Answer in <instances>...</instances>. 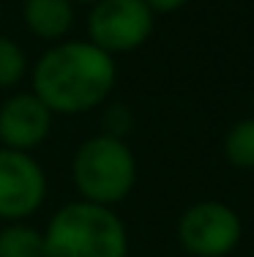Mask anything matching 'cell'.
I'll return each mask as SVG.
<instances>
[{"label": "cell", "mask_w": 254, "mask_h": 257, "mask_svg": "<svg viewBox=\"0 0 254 257\" xmlns=\"http://www.w3.org/2000/svg\"><path fill=\"white\" fill-rule=\"evenodd\" d=\"M0 17H3V0H0Z\"/></svg>", "instance_id": "15"}, {"label": "cell", "mask_w": 254, "mask_h": 257, "mask_svg": "<svg viewBox=\"0 0 254 257\" xmlns=\"http://www.w3.org/2000/svg\"><path fill=\"white\" fill-rule=\"evenodd\" d=\"M251 107H254V93H251Z\"/></svg>", "instance_id": "16"}, {"label": "cell", "mask_w": 254, "mask_h": 257, "mask_svg": "<svg viewBox=\"0 0 254 257\" xmlns=\"http://www.w3.org/2000/svg\"><path fill=\"white\" fill-rule=\"evenodd\" d=\"M55 115L33 90H11L0 101V145L11 151H36L52 134Z\"/></svg>", "instance_id": "7"}, {"label": "cell", "mask_w": 254, "mask_h": 257, "mask_svg": "<svg viewBox=\"0 0 254 257\" xmlns=\"http://www.w3.org/2000/svg\"><path fill=\"white\" fill-rule=\"evenodd\" d=\"M71 3H74V6H88V9H90V6H96L99 0H71Z\"/></svg>", "instance_id": "14"}, {"label": "cell", "mask_w": 254, "mask_h": 257, "mask_svg": "<svg viewBox=\"0 0 254 257\" xmlns=\"http://www.w3.org/2000/svg\"><path fill=\"white\" fill-rule=\"evenodd\" d=\"M240 235L238 211L221 200H199L178 219V241L191 257H227L238 249Z\"/></svg>", "instance_id": "5"}, {"label": "cell", "mask_w": 254, "mask_h": 257, "mask_svg": "<svg viewBox=\"0 0 254 257\" xmlns=\"http://www.w3.org/2000/svg\"><path fill=\"white\" fill-rule=\"evenodd\" d=\"M30 77V60L25 47L17 39L0 33V90H20V85Z\"/></svg>", "instance_id": "10"}, {"label": "cell", "mask_w": 254, "mask_h": 257, "mask_svg": "<svg viewBox=\"0 0 254 257\" xmlns=\"http://www.w3.org/2000/svg\"><path fill=\"white\" fill-rule=\"evenodd\" d=\"M118 82L112 55L88 39H63L50 44L30 66V90L52 115H88L110 101Z\"/></svg>", "instance_id": "1"}, {"label": "cell", "mask_w": 254, "mask_h": 257, "mask_svg": "<svg viewBox=\"0 0 254 257\" xmlns=\"http://www.w3.org/2000/svg\"><path fill=\"white\" fill-rule=\"evenodd\" d=\"M156 28V14L145 0H99L88 9L85 39L107 55H129L148 44Z\"/></svg>", "instance_id": "4"}, {"label": "cell", "mask_w": 254, "mask_h": 257, "mask_svg": "<svg viewBox=\"0 0 254 257\" xmlns=\"http://www.w3.org/2000/svg\"><path fill=\"white\" fill-rule=\"evenodd\" d=\"M47 192L50 181L39 159L0 145V222H28L47 203Z\"/></svg>", "instance_id": "6"}, {"label": "cell", "mask_w": 254, "mask_h": 257, "mask_svg": "<svg viewBox=\"0 0 254 257\" xmlns=\"http://www.w3.org/2000/svg\"><path fill=\"white\" fill-rule=\"evenodd\" d=\"M145 6H148L153 14H175V11H180L183 6H189V0H145Z\"/></svg>", "instance_id": "13"}, {"label": "cell", "mask_w": 254, "mask_h": 257, "mask_svg": "<svg viewBox=\"0 0 254 257\" xmlns=\"http://www.w3.org/2000/svg\"><path fill=\"white\" fill-rule=\"evenodd\" d=\"M224 159L238 170H254V115L229 126L224 134Z\"/></svg>", "instance_id": "11"}, {"label": "cell", "mask_w": 254, "mask_h": 257, "mask_svg": "<svg viewBox=\"0 0 254 257\" xmlns=\"http://www.w3.org/2000/svg\"><path fill=\"white\" fill-rule=\"evenodd\" d=\"M140 164L131 145L107 132L90 134L71 156V183L80 200L96 205H120L137 186Z\"/></svg>", "instance_id": "3"}, {"label": "cell", "mask_w": 254, "mask_h": 257, "mask_svg": "<svg viewBox=\"0 0 254 257\" xmlns=\"http://www.w3.org/2000/svg\"><path fill=\"white\" fill-rule=\"evenodd\" d=\"M131 126H134V112L126 104H107V109H104V132L107 134L126 140Z\"/></svg>", "instance_id": "12"}, {"label": "cell", "mask_w": 254, "mask_h": 257, "mask_svg": "<svg viewBox=\"0 0 254 257\" xmlns=\"http://www.w3.org/2000/svg\"><path fill=\"white\" fill-rule=\"evenodd\" d=\"M77 6L71 0H22V25L39 41L55 44L71 36Z\"/></svg>", "instance_id": "8"}, {"label": "cell", "mask_w": 254, "mask_h": 257, "mask_svg": "<svg viewBox=\"0 0 254 257\" xmlns=\"http://www.w3.org/2000/svg\"><path fill=\"white\" fill-rule=\"evenodd\" d=\"M41 232L44 257H129V230L115 208L80 197L60 205Z\"/></svg>", "instance_id": "2"}, {"label": "cell", "mask_w": 254, "mask_h": 257, "mask_svg": "<svg viewBox=\"0 0 254 257\" xmlns=\"http://www.w3.org/2000/svg\"><path fill=\"white\" fill-rule=\"evenodd\" d=\"M0 257H44V232L30 222H3Z\"/></svg>", "instance_id": "9"}]
</instances>
